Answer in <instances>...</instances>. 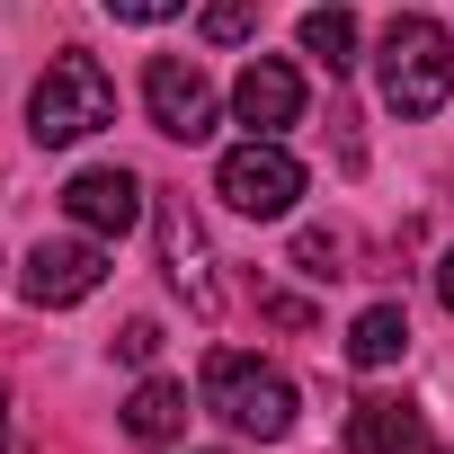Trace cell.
<instances>
[{"label":"cell","instance_id":"cell-11","mask_svg":"<svg viewBox=\"0 0 454 454\" xmlns=\"http://www.w3.org/2000/svg\"><path fill=\"white\" fill-rule=\"evenodd\" d=\"M178 427H187V383L143 374V383H134V401H125V436H134V445H169Z\"/></svg>","mask_w":454,"mask_h":454},{"label":"cell","instance_id":"cell-13","mask_svg":"<svg viewBox=\"0 0 454 454\" xmlns=\"http://www.w3.org/2000/svg\"><path fill=\"white\" fill-rule=\"evenodd\" d=\"M303 54H312V63H330V72H348V63H356V19L339 10V0H321V10L303 19Z\"/></svg>","mask_w":454,"mask_h":454},{"label":"cell","instance_id":"cell-17","mask_svg":"<svg viewBox=\"0 0 454 454\" xmlns=\"http://www.w3.org/2000/svg\"><path fill=\"white\" fill-rule=\"evenodd\" d=\"M116 356H125V365H152V356H160V321H125Z\"/></svg>","mask_w":454,"mask_h":454},{"label":"cell","instance_id":"cell-10","mask_svg":"<svg viewBox=\"0 0 454 454\" xmlns=\"http://www.w3.org/2000/svg\"><path fill=\"white\" fill-rule=\"evenodd\" d=\"M348 454H427V419L410 401H356L348 410Z\"/></svg>","mask_w":454,"mask_h":454},{"label":"cell","instance_id":"cell-18","mask_svg":"<svg viewBox=\"0 0 454 454\" xmlns=\"http://www.w3.org/2000/svg\"><path fill=\"white\" fill-rule=\"evenodd\" d=\"M436 303H445V312H454V250H445V259H436Z\"/></svg>","mask_w":454,"mask_h":454},{"label":"cell","instance_id":"cell-19","mask_svg":"<svg viewBox=\"0 0 454 454\" xmlns=\"http://www.w3.org/2000/svg\"><path fill=\"white\" fill-rule=\"evenodd\" d=\"M0 410H10V392H0Z\"/></svg>","mask_w":454,"mask_h":454},{"label":"cell","instance_id":"cell-2","mask_svg":"<svg viewBox=\"0 0 454 454\" xmlns=\"http://www.w3.org/2000/svg\"><path fill=\"white\" fill-rule=\"evenodd\" d=\"M454 98V36L436 19H392L383 27V107L392 116H436Z\"/></svg>","mask_w":454,"mask_h":454},{"label":"cell","instance_id":"cell-6","mask_svg":"<svg viewBox=\"0 0 454 454\" xmlns=\"http://www.w3.org/2000/svg\"><path fill=\"white\" fill-rule=\"evenodd\" d=\"M143 107H152V125H160L169 143H205V134H214V81H205L196 63H178V54H160V63L143 72Z\"/></svg>","mask_w":454,"mask_h":454},{"label":"cell","instance_id":"cell-8","mask_svg":"<svg viewBox=\"0 0 454 454\" xmlns=\"http://www.w3.org/2000/svg\"><path fill=\"white\" fill-rule=\"evenodd\" d=\"M152 223H160V268H169V286H178L196 312H214V303H223V286H214V250H205V232H196L187 196H160V205H152Z\"/></svg>","mask_w":454,"mask_h":454},{"label":"cell","instance_id":"cell-12","mask_svg":"<svg viewBox=\"0 0 454 454\" xmlns=\"http://www.w3.org/2000/svg\"><path fill=\"white\" fill-rule=\"evenodd\" d=\"M401 348H410V312H401V303H374V312H356V330H348V356H356L365 374H374V365H392Z\"/></svg>","mask_w":454,"mask_h":454},{"label":"cell","instance_id":"cell-5","mask_svg":"<svg viewBox=\"0 0 454 454\" xmlns=\"http://www.w3.org/2000/svg\"><path fill=\"white\" fill-rule=\"evenodd\" d=\"M98 286H107V241H98V232H81V241H36L27 268H19V294H27L36 312L90 303Z\"/></svg>","mask_w":454,"mask_h":454},{"label":"cell","instance_id":"cell-3","mask_svg":"<svg viewBox=\"0 0 454 454\" xmlns=\"http://www.w3.org/2000/svg\"><path fill=\"white\" fill-rule=\"evenodd\" d=\"M27 125H36V143H81V134L116 125V81L98 72V54H54L45 81L27 90Z\"/></svg>","mask_w":454,"mask_h":454},{"label":"cell","instance_id":"cell-7","mask_svg":"<svg viewBox=\"0 0 454 454\" xmlns=\"http://www.w3.org/2000/svg\"><path fill=\"white\" fill-rule=\"evenodd\" d=\"M63 214L81 223V232H98V241H125L134 223H143V178L134 169H72Z\"/></svg>","mask_w":454,"mask_h":454},{"label":"cell","instance_id":"cell-9","mask_svg":"<svg viewBox=\"0 0 454 454\" xmlns=\"http://www.w3.org/2000/svg\"><path fill=\"white\" fill-rule=\"evenodd\" d=\"M232 116H241L250 134H286V125L303 116V72L277 63V54H250V72L232 81Z\"/></svg>","mask_w":454,"mask_h":454},{"label":"cell","instance_id":"cell-4","mask_svg":"<svg viewBox=\"0 0 454 454\" xmlns=\"http://www.w3.org/2000/svg\"><path fill=\"white\" fill-rule=\"evenodd\" d=\"M214 187H223L232 214L277 223V214H294V196H303V160H294L277 134H250V143H232V152L214 160Z\"/></svg>","mask_w":454,"mask_h":454},{"label":"cell","instance_id":"cell-1","mask_svg":"<svg viewBox=\"0 0 454 454\" xmlns=\"http://www.w3.org/2000/svg\"><path fill=\"white\" fill-rule=\"evenodd\" d=\"M205 410H214L223 427H241V436L277 445V436L294 427V383H286L277 365L241 356V348H214V356H205Z\"/></svg>","mask_w":454,"mask_h":454},{"label":"cell","instance_id":"cell-14","mask_svg":"<svg viewBox=\"0 0 454 454\" xmlns=\"http://www.w3.org/2000/svg\"><path fill=\"white\" fill-rule=\"evenodd\" d=\"M259 36V0H205V45H241Z\"/></svg>","mask_w":454,"mask_h":454},{"label":"cell","instance_id":"cell-15","mask_svg":"<svg viewBox=\"0 0 454 454\" xmlns=\"http://www.w3.org/2000/svg\"><path fill=\"white\" fill-rule=\"evenodd\" d=\"M294 259H303V277H348V268H339V241H330V232H303V241H294Z\"/></svg>","mask_w":454,"mask_h":454},{"label":"cell","instance_id":"cell-16","mask_svg":"<svg viewBox=\"0 0 454 454\" xmlns=\"http://www.w3.org/2000/svg\"><path fill=\"white\" fill-rule=\"evenodd\" d=\"M178 10H187V0H107V19H125V27H160Z\"/></svg>","mask_w":454,"mask_h":454}]
</instances>
